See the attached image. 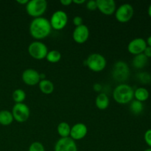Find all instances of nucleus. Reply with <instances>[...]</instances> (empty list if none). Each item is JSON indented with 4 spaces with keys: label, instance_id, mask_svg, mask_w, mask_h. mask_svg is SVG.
<instances>
[{
    "label": "nucleus",
    "instance_id": "f257e3e1",
    "mask_svg": "<svg viewBox=\"0 0 151 151\" xmlns=\"http://www.w3.org/2000/svg\"><path fill=\"white\" fill-rule=\"evenodd\" d=\"M52 31L50 21L44 17L35 18L29 24V33L36 40H41L49 36Z\"/></svg>",
    "mask_w": 151,
    "mask_h": 151
},
{
    "label": "nucleus",
    "instance_id": "f03ea898",
    "mask_svg": "<svg viewBox=\"0 0 151 151\" xmlns=\"http://www.w3.org/2000/svg\"><path fill=\"white\" fill-rule=\"evenodd\" d=\"M134 97V90L130 85L120 83L113 91V98L119 104L125 105L131 103Z\"/></svg>",
    "mask_w": 151,
    "mask_h": 151
},
{
    "label": "nucleus",
    "instance_id": "7ed1b4c3",
    "mask_svg": "<svg viewBox=\"0 0 151 151\" xmlns=\"http://www.w3.org/2000/svg\"><path fill=\"white\" fill-rule=\"evenodd\" d=\"M130 68L127 63L122 60L116 61L112 69V77L116 82L124 83L129 78Z\"/></svg>",
    "mask_w": 151,
    "mask_h": 151
},
{
    "label": "nucleus",
    "instance_id": "20e7f679",
    "mask_svg": "<svg viewBox=\"0 0 151 151\" xmlns=\"http://www.w3.org/2000/svg\"><path fill=\"white\" fill-rule=\"evenodd\" d=\"M26 12L29 16L35 18L41 17L47 9L46 0H30L25 5Z\"/></svg>",
    "mask_w": 151,
    "mask_h": 151
},
{
    "label": "nucleus",
    "instance_id": "39448f33",
    "mask_svg": "<svg viewBox=\"0 0 151 151\" xmlns=\"http://www.w3.org/2000/svg\"><path fill=\"white\" fill-rule=\"evenodd\" d=\"M88 69L94 72H100L105 69L107 65L106 59L100 53H92L86 60Z\"/></svg>",
    "mask_w": 151,
    "mask_h": 151
},
{
    "label": "nucleus",
    "instance_id": "423d86ee",
    "mask_svg": "<svg viewBox=\"0 0 151 151\" xmlns=\"http://www.w3.org/2000/svg\"><path fill=\"white\" fill-rule=\"evenodd\" d=\"M28 53L35 60H43L46 58L48 49L47 45L41 41H35L31 43L28 47Z\"/></svg>",
    "mask_w": 151,
    "mask_h": 151
},
{
    "label": "nucleus",
    "instance_id": "0eeeda50",
    "mask_svg": "<svg viewBox=\"0 0 151 151\" xmlns=\"http://www.w3.org/2000/svg\"><path fill=\"white\" fill-rule=\"evenodd\" d=\"M49 21L52 29L55 30H61L67 24L68 16L63 10H56L52 13Z\"/></svg>",
    "mask_w": 151,
    "mask_h": 151
},
{
    "label": "nucleus",
    "instance_id": "6e6552de",
    "mask_svg": "<svg viewBox=\"0 0 151 151\" xmlns=\"http://www.w3.org/2000/svg\"><path fill=\"white\" fill-rule=\"evenodd\" d=\"M115 18L120 23H126L133 18L134 9L131 4L128 3L121 4L115 11Z\"/></svg>",
    "mask_w": 151,
    "mask_h": 151
},
{
    "label": "nucleus",
    "instance_id": "1a4fd4ad",
    "mask_svg": "<svg viewBox=\"0 0 151 151\" xmlns=\"http://www.w3.org/2000/svg\"><path fill=\"white\" fill-rule=\"evenodd\" d=\"M13 119L18 122H24L29 119L30 111L25 103H15L12 109Z\"/></svg>",
    "mask_w": 151,
    "mask_h": 151
},
{
    "label": "nucleus",
    "instance_id": "9d476101",
    "mask_svg": "<svg viewBox=\"0 0 151 151\" xmlns=\"http://www.w3.org/2000/svg\"><path fill=\"white\" fill-rule=\"evenodd\" d=\"M89 29L86 25L83 24L81 26L76 27L72 32V38L79 44H83L88 41L89 38Z\"/></svg>",
    "mask_w": 151,
    "mask_h": 151
},
{
    "label": "nucleus",
    "instance_id": "9b49d317",
    "mask_svg": "<svg viewBox=\"0 0 151 151\" xmlns=\"http://www.w3.org/2000/svg\"><path fill=\"white\" fill-rule=\"evenodd\" d=\"M147 47V43L144 38H137L130 41L128 45V50L131 54L135 56L142 54Z\"/></svg>",
    "mask_w": 151,
    "mask_h": 151
},
{
    "label": "nucleus",
    "instance_id": "f8f14e48",
    "mask_svg": "<svg viewBox=\"0 0 151 151\" xmlns=\"http://www.w3.org/2000/svg\"><path fill=\"white\" fill-rule=\"evenodd\" d=\"M55 151H78V147L74 141L70 137L60 138L56 142L55 145Z\"/></svg>",
    "mask_w": 151,
    "mask_h": 151
},
{
    "label": "nucleus",
    "instance_id": "ddd939ff",
    "mask_svg": "<svg viewBox=\"0 0 151 151\" xmlns=\"http://www.w3.org/2000/svg\"><path fill=\"white\" fill-rule=\"evenodd\" d=\"M22 79L26 85L35 86L41 81L40 73L34 69H27L22 72Z\"/></svg>",
    "mask_w": 151,
    "mask_h": 151
},
{
    "label": "nucleus",
    "instance_id": "4468645a",
    "mask_svg": "<svg viewBox=\"0 0 151 151\" xmlns=\"http://www.w3.org/2000/svg\"><path fill=\"white\" fill-rule=\"evenodd\" d=\"M97 9L106 16L114 14L116 10V2L114 0H97Z\"/></svg>",
    "mask_w": 151,
    "mask_h": 151
},
{
    "label": "nucleus",
    "instance_id": "2eb2a0df",
    "mask_svg": "<svg viewBox=\"0 0 151 151\" xmlns=\"http://www.w3.org/2000/svg\"><path fill=\"white\" fill-rule=\"evenodd\" d=\"M87 133H88V128L87 126L83 123H76L71 127L70 136L69 137L72 138L74 141L76 140L83 139L84 137H86Z\"/></svg>",
    "mask_w": 151,
    "mask_h": 151
},
{
    "label": "nucleus",
    "instance_id": "dca6fc26",
    "mask_svg": "<svg viewBox=\"0 0 151 151\" xmlns=\"http://www.w3.org/2000/svg\"><path fill=\"white\" fill-rule=\"evenodd\" d=\"M110 104L109 97L106 93H100L97 96L95 100V105L97 108L100 110H105L108 109Z\"/></svg>",
    "mask_w": 151,
    "mask_h": 151
},
{
    "label": "nucleus",
    "instance_id": "f3484780",
    "mask_svg": "<svg viewBox=\"0 0 151 151\" xmlns=\"http://www.w3.org/2000/svg\"><path fill=\"white\" fill-rule=\"evenodd\" d=\"M148 63V58L144 54H139L134 56L132 60V65L135 69H142L145 67Z\"/></svg>",
    "mask_w": 151,
    "mask_h": 151
},
{
    "label": "nucleus",
    "instance_id": "a211bd4d",
    "mask_svg": "<svg viewBox=\"0 0 151 151\" xmlns=\"http://www.w3.org/2000/svg\"><path fill=\"white\" fill-rule=\"evenodd\" d=\"M39 89L43 94H50L54 91L55 86L53 83L51 81L47 79L41 80L38 83Z\"/></svg>",
    "mask_w": 151,
    "mask_h": 151
},
{
    "label": "nucleus",
    "instance_id": "6ab92c4d",
    "mask_svg": "<svg viewBox=\"0 0 151 151\" xmlns=\"http://www.w3.org/2000/svg\"><path fill=\"white\" fill-rule=\"evenodd\" d=\"M13 120L14 119L11 111L8 110L0 111V125L3 126H7L11 125Z\"/></svg>",
    "mask_w": 151,
    "mask_h": 151
},
{
    "label": "nucleus",
    "instance_id": "aec40b11",
    "mask_svg": "<svg viewBox=\"0 0 151 151\" xmlns=\"http://www.w3.org/2000/svg\"><path fill=\"white\" fill-rule=\"evenodd\" d=\"M149 96H150V93H149L148 90L147 88H144V87L137 88L134 91V97H135V100L142 102V103L147 100V99L149 98Z\"/></svg>",
    "mask_w": 151,
    "mask_h": 151
},
{
    "label": "nucleus",
    "instance_id": "412c9836",
    "mask_svg": "<svg viewBox=\"0 0 151 151\" xmlns=\"http://www.w3.org/2000/svg\"><path fill=\"white\" fill-rule=\"evenodd\" d=\"M58 134H59L61 138H66V137H69L70 136L71 126L68 122H61L58 124L57 127Z\"/></svg>",
    "mask_w": 151,
    "mask_h": 151
},
{
    "label": "nucleus",
    "instance_id": "4be33fe9",
    "mask_svg": "<svg viewBox=\"0 0 151 151\" xmlns=\"http://www.w3.org/2000/svg\"><path fill=\"white\" fill-rule=\"evenodd\" d=\"M144 110V105L142 102L137 100H133L130 104V111L135 115L140 114Z\"/></svg>",
    "mask_w": 151,
    "mask_h": 151
},
{
    "label": "nucleus",
    "instance_id": "5701e85b",
    "mask_svg": "<svg viewBox=\"0 0 151 151\" xmlns=\"http://www.w3.org/2000/svg\"><path fill=\"white\" fill-rule=\"evenodd\" d=\"M46 59L48 62L52 63H58L61 59V54L59 51L55 50H51V51H48L47 56H46Z\"/></svg>",
    "mask_w": 151,
    "mask_h": 151
},
{
    "label": "nucleus",
    "instance_id": "b1692460",
    "mask_svg": "<svg viewBox=\"0 0 151 151\" xmlns=\"http://www.w3.org/2000/svg\"><path fill=\"white\" fill-rule=\"evenodd\" d=\"M12 97H13V101L16 103H22L26 99V93L24 90L17 88L13 92Z\"/></svg>",
    "mask_w": 151,
    "mask_h": 151
},
{
    "label": "nucleus",
    "instance_id": "393cba45",
    "mask_svg": "<svg viewBox=\"0 0 151 151\" xmlns=\"http://www.w3.org/2000/svg\"><path fill=\"white\" fill-rule=\"evenodd\" d=\"M137 79L140 83L148 85L151 83V75L147 72H139L137 75Z\"/></svg>",
    "mask_w": 151,
    "mask_h": 151
},
{
    "label": "nucleus",
    "instance_id": "a878e982",
    "mask_svg": "<svg viewBox=\"0 0 151 151\" xmlns=\"http://www.w3.org/2000/svg\"><path fill=\"white\" fill-rule=\"evenodd\" d=\"M28 151H45V148L41 142H34L29 145Z\"/></svg>",
    "mask_w": 151,
    "mask_h": 151
},
{
    "label": "nucleus",
    "instance_id": "bb28decb",
    "mask_svg": "<svg viewBox=\"0 0 151 151\" xmlns=\"http://www.w3.org/2000/svg\"><path fill=\"white\" fill-rule=\"evenodd\" d=\"M86 8L88 9V10H91V11H93V10H95L96 9H97V1H94V0H90V1H88L86 2Z\"/></svg>",
    "mask_w": 151,
    "mask_h": 151
},
{
    "label": "nucleus",
    "instance_id": "cd10ccee",
    "mask_svg": "<svg viewBox=\"0 0 151 151\" xmlns=\"http://www.w3.org/2000/svg\"><path fill=\"white\" fill-rule=\"evenodd\" d=\"M144 139L146 144L151 148V129H148L146 131L144 135Z\"/></svg>",
    "mask_w": 151,
    "mask_h": 151
},
{
    "label": "nucleus",
    "instance_id": "c85d7f7f",
    "mask_svg": "<svg viewBox=\"0 0 151 151\" xmlns=\"http://www.w3.org/2000/svg\"><path fill=\"white\" fill-rule=\"evenodd\" d=\"M72 22H73V24L75 25V27L78 26H81V25L83 24V19L81 16H75L73 18V20H72Z\"/></svg>",
    "mask_w": 151,
    "mask_h": 151
},
{
    "label": "nucleus",
    "instance_id": "c756f323",
    "mask_svg": "<svg viewBox=\"0 0 151 151\" xmlns=\"http://www.w3.org/2000/svg\"><path fill=\"white\" fill-rule=\"evenodd\" d=\"M143 54H144L147 58H151V47L147 46V47L145 48V50Z\"/></svg>",
    "mask_w": 151,
    "mask_h": 151
},
{
    "label": "nucleus",
    "instance_id": "7c9ffc66",
    "mask_svg": "<svg viewBox=\"0 0 151 151\" xmlns=\"http://www.w3.org/2000/svg\"><path fill=\"white\" fill-rule=\"evenodd\" d=\"M72 3V0H61L60 4L63 6H69Z\"/></svg>",
    "mask_w": 151,
    "mask_h": 151
},
{
    "label": "nucleus",
    "instance_id": "2f4dec72",
    "mask_svg": "<svg viewBox=\"0 0 151 151\" xmlns=\"http://www.w3.org/2000/svg\"><path fill=\"white\" fill-rule=\"evenodd\" d=\"M93 88H94V91L99 92V91H100L102 90V85L100 83H95L94 85V86H93Z\"/></svg>",
    "mask_w": 151,
    "mask_h": 151
},
{
    "label": "nucleus",
    "instance_id": "473e14b6",
    "mask_svg": "<svg viewBox=\"0 0 151 151\" xmlns=\"http://www.w3.org/2000/svg\"><path fill=\"white\" fill-rule=\"evenodd\" d=\"M85 2V0H73V1H72V3H74V4H82Z\"/></svg>",
    "mask_w": 151,
    "mask_h": 151
},
{
    "label": "nucleus",
    "instance_id": "72a5a7b5",
    "mask_svg": "<svg viewBox=\"0 0 151 151\" xmlns=\"http://www.w3.org/2000/svg\"><path fill=\"white\" fill-rule=\"evenodd\" d=\"M16 1H17L19 4H22V5H26L29 1H28V0H17Z\"/></svg>",
    "mask_w": 151,
    "mask_h": 151
},
{
    "label": "nucleus",
    "instance_id": "f704fd0d",
    "mask_svg": "<svg viewBox=\"0 0 151 151\" xmlns=\"http://www.w3.org/2000/svg\"><path fill=\"white\" fill-rule=\"evenodd\" d=\"M146 43H147V45L148 46V47H151V35L147 38V41H146Z\"/></svg>",
    "mask_w": 151,
    "mask_h": 151
},
{
    "label": "nucleus",
    "instance_id": "c9c22d12",
    "mask_svg": "<svg viewBox=\"0 0 151 151\" xmlns=\"http://www.w3.org/2000/svg\"><path fill=\"white\" fill-rule=\"evenodd\" d=\"M147 13H148V15L151 18V4H150V6H149L148 7V10H147Z\"/></svg>",
    "mask_w": 151,
    "mask_h": 151
},
{
    "label": "nucleus",
    "instance_id": "e433bc0d",
    "mask_svg": "<svg viewBox=\"0 0 151 151\" xmlns=\"http://www.w3.org/2000/svg\"><path fill=\"white\" fill-rule=\"evenodd\" d=\"M144 151H151V148L150 147V148H147V149H145Z\"/></svg>",
    "mask_w": 151,
    "mask_h": 151
}]
</instances>
